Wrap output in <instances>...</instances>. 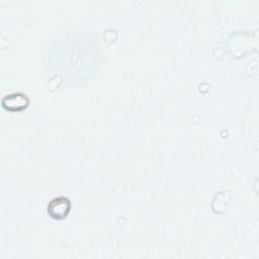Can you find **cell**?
I'll return each instance as SVG.
<instances>
[{
    "mask_svg": "<svg viewBox=\"0 0 259 259\" xmlns=\"http://www.w3.org/2000/svg\"><path fill=\"white\" fill-rule=\"evenodd\" d=\"M71 209V201L66 196L53 198L48 204V213L55 220L65 219Z\"/></svg>",
    "mask_w": 259,
    "mask_h": 259,
    "instance_id": "6da1fadb",
    "label": "cell"
},
{
    "mask_svg": "<svg viewBox=\"0 0 259 259\" xmlns=\"http://www.w3.org/2000/svg\"><path fill=\"white\" fill-rule=\"evenodd\" d=\"M1 104L6 110L20 111L28 106L29 98L26 94L22 92H13L10 94H6L2 98Z\"/></svg>",
    "mask_w": 259,
    "mask_h": 259,
    "instance_id": "7a4b0ae2",
    "label": "cell"
}]
</instances>
